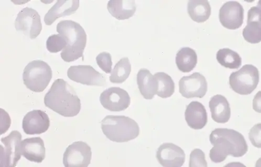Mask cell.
Wrapping results in <instances>:
<instances>
[{"mask_svg": "<svg viewBox=\"0 0 261 167\" xmlns=\"http://www.w3.org/2000/svg\"><path fill=\"white\" fill-rule=\"evenodd\" d=\"M214 146L210 157L215 163L225 161L228 156L233 157L244 156L248 151V146L243 135L235 130L218 128L212 132L210 136Z\"/></svg>", "mask_w": 261, "mask_h": 167, "instance_id": "6da1fadb", "label": "cell"}, {"mask_svg": "<svg viewBox=\"0 0 261 167\" xmlns=\"http://www.w3.org/2000/svg\"><path fill=\"white\" fill-rule=\"evenodd\" d=\"M44 104L54 112L66 118L77 116L82 107L75 91L62 79L53 82L45 96Z\"/></svg>", "mask_w": 261, "mask_h": 167, "instance_id": "7a4b0ae2", "label": "cell"}, {"mask_svg": "<svg viewBox=\"0 0 261 167\" xmlns=\"http://www.w3.org/2000/svg\"><path fill=\"white\" fill-rule=\"evenodd\" d=\"M57 32L67 41V46L61 55L64 61L70 63L82 58L87 44V34L78 23L71 20H63L58 23Z\"/></svg>", "mask_w": 261, "mask_h": 167, "instance_id": "3957f363", "label": "cell"}, {"mask_svg": "<svg viewBox=\"0 0 261 167\" xmlns=\"http://www.w3.org/2000/svg\"><path fill=\"white\" fill-rule=\"evenodd\" d=\"M101 129L110 141L125 143L137 138L140 134L138 124L123 116H108L101 121Z\"/></svg>", "mask_w": 261, "mask_h": 167, "instance_id": "277c9868", "label": "cell"}, {"mask_svg": "<svg viewBox=\"0 0 261 167\" xmlns=\"http://www.w3.org/2000/svg\"><path fill=\"white\" fill-rule=\"evenodd\" d=\"M53 77L50 67L45 62L36 60L29 63L23 73L24 85L34 92H42L49 85Z\"/></svg>", "mask_w": 261, "mask_h": 167, "instance_id": "5b68a950", "label": "cell"}, {"mask_svg": "<svg viewBox=\"0 0 261 167\" xmlns=\"http://www.w3.org/2000/svg\"><path fill=\"white\" fill-rule=\"evenodd\" d=\"M259 80V71L252 65H246L233 72L229 77L231 88L241 95H249L256 88Z\"/></svg>", "mask_w": 261, "mask_h": 167, "instance_id": "8992f818", "label": "cell"}, {"mask_svg": "<svg viewBox=\"0 0 261 167\" xmlns=\"http://www.w3.org/2000/svg\"><path fill=\"white\" fill-rule=\"evenodd\" d=\"M15 27L17 31L22 32L31 39H35L42 30L41 16L35 10L24 8L17 15Z\"/></svg>", "mask_w": 261, "mask_h": 167, "instance_id": "52a82bcc", "label": "cell"}, {"mask_svg": "<svg viewBox=\"0 0 261 167\" xmlns=\"http://www.w3.org/2000/svg\"><path fill=\"white\" fill-rule=\"evenodd\" d=\"M22 136L17 131H12L6 137L2 139L4 147L1 145L2 166L14 167L21 157L20 144Z\"/></svg>", "mask_w": 261, "mask_h": 167, "instance_id": "ba28073f", "label": "cell"}, {"mask_svg": "<svg viewBox=\"0 0 261 167\" xmlns=\"http://www.w3.org/2000/svg\"><path fill=\"white\" fill-rule=\"evenodd\" d=\"M92 157L91 147L85 142H76L70 145L63 156L66 167H87Z\"/></svg>", "mask_w": 261, "mask_h": 167, "instance_id": "9c48e42d", "label": "cell"}, {"mask_svg": "<svg viewBox=\"0 0 261 167\" xmlns=\"http://www.w3.org/2000/svg\"><path fill=\"white\" fill-rule=\"evenodd\" d=\"M67 76L72 81L84 85L106 86V79L103 74L90 65L70 66L67 71Z\"/></svg>", "mask_w": 261, "mask_h": 167, "instance_id": "30bf717a", "label": "cell"}, {"mask_svg": "<svg viewBox=\"0 0 261 167\" xmlns=\"http://www.w3.org/2000/svg\"><path fill=\"white\" fill-rule=\"evenodd\" d=\"M180 94L187 98H202L206 95L208 84L206 78L199 72L183 77L179 81Z\"/></svg>", "mask_w": 261, "mask_h": 167, "instance_id": "8fae6325", "label": "cell"}, {"mask_svg": "<svg viewBox=\"0 0 261 167\" xmlns=\"http://www.w3.org/2000/svg\"><path fill=\"white\" fill-rule=\"evenodd\" d=\"M100 101L106 109L112 112H121L128 107L130 98L125 90L119 87H111L102 93Z\"/></svg>", "mask_w": 261, "mask_h": 167, "instance_id": "7c38bea8", "label": "cell"}, {"mask_svg": "<svg viewBox=\"0 0 261 167\" xmlns=\"http://www.w3.org/2000/svg\"><path fill=\"white\" fill-rule=\"evenodd\" d=\"M244 9L237 2H229L219 10V20L222 25L229 30L240 28L244 23Z\"/></svg>", "mask_w": 261, "mask_h": 167, "instance_id": "4fadbf2b", "label": "cell"}, {"mask_svg": "<svg viewBox=\"0 0 261 167\" xmlns=\"http://www.w3.org/2000/svg\"><path fill=\"white\" fill-rule=\"evenodd\" d=\"M156 158L159 163L165 167H180L185 161V154L177 145L166 143L158 148Z\"/></svg>", "mask_w": 261, "mask_h": 167, "instance_id": "5bb4252c", "label": "cell"}, {"mask_svg": "<svg viewBox=\"0 0 261 167\" xmlns=\"http://www.w3.org/2000/svg\"><path fill=\"white\" fill-rule=\"evenodd\" d=\"M50 126L48 115L41 110H33L24 117L22 127L27 135H39L46 132Z\"/></svg>", "mask_w": 261, "mask_h": 167, "instance_id": "9a60e30c", "label": "cell"}, {"mask_svg": "<svg viewBox=\"0 0 261 167\" xmlns=\"http://www.w3.org/2000/svg\"><path fill=\"white\" fill-rule=\"evenodd\" d=\"M21 154L28 160L41 163L46 156L44 141L40 137L28 138L20 144Z\"/></svg>", "mask_w": 261, "mask_h": 167, "instance_id": "2e32d148", "label": "cell"}, {"mask_svg": "<svg viewBox=\"0 0 261 167\" xmlns=\"http://www.w3.org/2000/svg\"><path fill=\"white\" fill-rule=\"evenodd\" d=\"M252 7L248 13L247 25L242 32L245 40L251 44H258L261 40L260 6Z\"/></svg>", "mask_w": 261, "mask_h": 167, "instance_id": "e0dca14e", "label": "cell"}, {"mask_svg": "<svg viewBox=\"0 0 261 167\" xmlns=\"http://www.w3.org/2000/svg\"><path fill=\"white\" fill-rule=\"evenodd\" d=\"M185 117L188 125L196 130L201 129L208 122L206 109L202 103L198 101H193L187 106Z\"/></svg>", "mask_w": 261, "mask_h": 167, "instance_id": "ac0fdd59", "label": "cell"}, {"mask_svg": "<svg viewBox=\"0 0 261 167\" xmlns=\"http://www.w3.org/2000/svg\"><path fill=\"white\" fill-rule=\"evenodd\" d=\"M80 1L68 0V1H58L48 11L44 17L46 25H51L59 18L70 15L78 10Z\"/></svg>", "mask_w": 261, "mask_h": 167, "instance_id": "d6986e66", "label": "cell"}, {"mask_svg": "<svg viewBox=\"0 0 261 167\" xmlns=\"http://www.w3.org/2000/svg\"><path fill=\"white\" fill-rule=\"evenodd\" d=\"M212 118L218 123H227L231 117V108L227 99L222 95L213 97L209 103Z\"/></svg>", "mask_w": 261, "mask_h": 167, "instance_id": "ffe728a7", "label": "cell"}, {"mask_svg": "<svg viewBox=\"0 0 261 167\" xmlns=\"http://www.w3.org/2000/svg\"><path fill=\"white\" fill-rule=\"evenodd\" d=\"M107 9L117 20H124L134 15L137 6L134 0H111L108 3Z\"/></svg>", "mask_w": 261, "mask_h": 167, "instance_id": "44dd1931", "label": "cell"}, {"mask_svg": "<svg viewBox=\"0 0 261 167\" xmlns=\"http://www.w3.org/2000/svg\"><path fill=\"white\" fill-rule=\"evenodd\" d=\"M137 80L139 89L144 98L152 99L156 95L157 82L150 71L145 68L140 69Z\"/></svg>", "mask_w": 261, "mask_h": 167, "instance_id": "7402d4cb", "label": "cell"}, {"mask_svg": "<svg viewBox=\"0 0 261 167\" xmlns=\"http://www.w3.org/2000/svg\"><path fill=\"white\" fill-rule=\"evenodd\" d=\"M188 11L194 21L203 23L209 19L212 8L207 0H191L188 3Z\"/></svg>", "mask_w": 261, "mask_h": 167, "instance_id": "603a6c76", "label": "cell"}, {"mask_svg": "<svg viewBox=\"0 0 261 167\" xmlns=\"http://www.w3.org/2000/svg\"><path fill=\"white\" fill-rule=\"evenodd\" d=\"M197 55L195 51L190 47L181 48L176 55V64L182 72H190L196 66Z\"/></svg>", "mask_w": 261, "mask_h": 167, "instance_id": "cb8c5ba5", "label": "cell"}, {"mask_svg": "<svg viewBox=\"0 0 261 167\" xmlns=\"http://www.w3.org/2000/svg\"><path fill=\"white\" fill-rule=\"evenodd\" d=\"M157 82L156 95L164 99L170 98L175 92V83L168 74L160 72L154 75Z\"/></svg>", "mask_w": 261, "mask_h": 167, "instance_id": "d4e9b609", "label": "cell"}, {"mask_svg": "<svg viewBox=\"0 0 261 167\" xmlns=\"http://www.w3.org/2000/svg\"><path fill=\"white\" fill-rule=\"evenodd\" d=\"M216 59L221 66L231 69H238L242 65L240 55L229 48L219 50L216 54Z\"/></svg>", "mask_w": 261, "mask_h": 167, "instance_id": "484cf974", "label": "cell"}, {"mask_svg": "<svg viewBox=\"0 0 261 167\" xmlns=\"http://www.w3.org/2000/svg\"><path fill=\"white\" fill-rule=\"evenodd\" d=\"M132 71V65L127 58H124L120 60L111 71L110 77L111 82L121 84L129 77Z\"/></svg>", "mask_w": 261, "mask_h": 167, "instance_id": "4316f807", "label": "cell"}, {"mask_svg": "<svg viewBox=\"0 0 261 167\" xmlns=\"http://www.w3.org/2000/svg\"><path fill=\"white\" fill-rule=\"evenodd\" d=\"M66 46V39L60 34L50 36L46 41V48L51 53L60 52Z\"/></svg>", "mask_w": 261, "mask_h": 167, "instance_id": "83f0119b", "label": "cell"}, {"mask_svg": "<svg viewBox=\"0 0 261 167\" xmlns=\"http://www.w3.org/2000/svg\"><path fill=\"white\" fill-rule=\"evenodd\" d=\"M189 166L190 167L208 166L204 153L200 149H195L190 155Z\"/></svg>", "mask_w": 261, "mask_h": 167, "instance_id": "f1b7e54d", "label": "cell"}, {"mask_svg": "<svg viewBox=\"0 0 261 167\" xmlns=\"http://www.w3.org/2000/svg\"><path fill=\"white\" fill-rule=\"evenodd\" d=\"M96 62L99 67L106 73H111L112 62L111 55L107 52L100 53L96 58Z\"/></svg>", "mask_w": 261, "mask_h": 167, "instance_id": "f546056e", "label": "cell"}, {"mask_svg": "<svg viewBox=\"0 0 261 167\" xmlns=\"http://www.w3.org/2000/svg\"><path fill=\"white\" fill-rule=\"evenodd\" d=\"M260 130L261 124L259 123L255 125L249 133V138L252 145L258 148L261 147Z\"/></svg>", "mask_w": 261, "mask_h": 167, "instance_id": "4dcf8cb0", "label": "cell"}]
</instances>
